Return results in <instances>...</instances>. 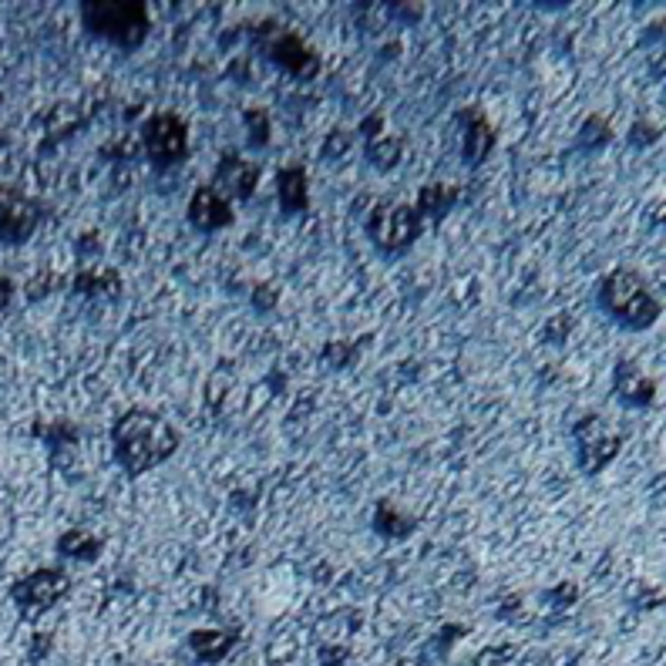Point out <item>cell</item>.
<instances>
[{
    "mask_svg": "<svg viewBox=\"0 0 666 666\" xmlns=\"http://www.w3.org/2000/svg\"><path fill=\"white\" fill-rule=\"evenodd\" d=\"M183 434L175 424L149 408H131L112 424V455L118 468L131 478H139L179 452Z\"/></svg>",
    "mask_w": 666,
    "mask_h": 666,
    "instance_id": "cell-1",
    "label": "cell"
},
{
    "mask_svg": "<svg viewBox=\"0 0 666 666\" xmlns=\"http://www.w3.org/2000/svg\"><path fill=\"white\" fill-rule=\"evenodd\" d=\"M596 303L603 314L627 327V330H646L659 320V300L656 293L650 290V283L636 273V270H612L599 280V290H596Z\"/></svg>",
    "mask_w": 666,
    "mask_h": 666,
    "instance_id": "cell-2",
    "label": "cell"
},
{
    "mask_svg": "<svg viewBox=\"0 0 666 666\" xmlns=\"http://www.w3.org/2000/svg\"><path fill=\"white\" fill-rule=\"evenodd\" d=\"M81 24L95 37L118 44L121 51H139L152 31L142 0H87L81 4Z\"/></svg>",
    "mask_w": 666,
    "mask_h": 666,
    "instance_id": "cell-3",
    "label": "cell"
},
{
    "mask_svg": "<svg viewBox=\"0 0 666 666\" xmlns=\"http://www.w3.org/2000/svg\"><path fill=\"white\" fill-rule=\"evenodd\" d=\"M421 230H424V222H421L418 209L401 202V199H381V202H374V209L364 219L367 239L384 256H401L405 249H411L414 239L421 236Z\"/></svg>",
    "mask_w": 666,
    "mask_h": 666,
    "instance_id": "cell-4",
    "label": "cell"
},
{
    "mask_svg": "<svg viewBox=\"0 0 666 666\" xmlns=\"http://www.w3.org/2000/svg\"><path fill=\"white\" fill-rule=\"evenodd\" d=\"M572 452H575L580 471L596 478L619 458V452H623V434H619V428L612 421H606L603 414H586L572 424Z\"/></svg>",
    "mask_w": 666,
    "mask_h": 666,
    "instance_id": "cell-5",
    "label": "cell"
},
{
    "mask_svg": "<svg viewBox=\"0 0 666 666\" xmlns=\"http://www.w3.org/2000/svg\"><path fill=\"white\" fill-rule=\"evenodd\" d=\"M256 44L277 68H283L287 74H293L300 81H309L320 74L317 51L306 48V40L293 31H280L277 24H262V31L256 34Z\"/></svg>",
    "mask_w": 666,
    "mask_h": 666,
    "instance_id": "cell-6",
    "label": "cell"
},
{
    "mask_svg": "<svg viewBox=\"0 0 666 666\" xmlns=\"http://www.w3.org/2000/svg\"><path fill=\"white\" fill-rule=\"evenodd\" d=\"M142 149L145 159L155 168H172L179 165L189 152V128L179 115L172 112H159L142 125Z\"/></svg>",
    "mask_w": 666,
    "mask_h": 666,
    "instance_id": "cell-7",
    "label": "cell"
},
{
    "mask_svg": "<svg viewBox=\"0 0 666 666\" xmlns=\"http://www.w3.org/2000/svg\"><path fill=\"white\" fill-rule=\"evenodd\" d=\"M68 589H71V583L61 569H37V572L24 575L21 583H14L11 599L21 609V616L34 619L40 612H48L55 603H61L68 596Z\"/></svg>",
    "mask_w": 666,
    "mask_h": 666,
    "instance_id": "cell-8",
    "label": "cell"
},
{
    "mask_svg": "<svg viewBox=\"0 0 666 666\" xmlns=\"http://www.w3.org/2000/svg\"><path fill=\"white\" fill-rule=\"evenodd\" d=\"M40 209L11 186H0V243H27L37 230Z\"/></svg>",
    "mask_w": 666,
    "mask_h": 666,
    "instance_id": "cell-9",
    "label": "cell"
},
{
    "mask_svg": "<svg viewBox=\"0 0 666 666\" xmlns=\"http://www.w3.org/2000/svg\"><path fill=\"white\" fill-rule=\"evenodd\" d=\"M256 183H259V165L243 159L239 152H222L219 155V165H215V189L222 196H233V199H249L256 192Z\"/></svg>",
    "mask_w": 666,
    "mask_h": 666,
    "instance_id": "cell-10",
    "label": "cell"
},
{
    "mask_svg": "<svg viewBox=\"0 0 666 666\" xmlns=\"http://www.w3.org/2000/svg\"><path fill=\"white\" fill-rule=\"evenodd\" d=\"M458 121H461V162L468 168H478L488 155L495 152L499 136H495L492 121H488L481 112H461Z\"/></svg>",
    "mask_w": 666,
    "mask_h": 666,
    "instance_id": "cell-11",
    "label": "cell"
},
{
    "mask_svg": "<svg viewBox=\"0 0 666 666\" xmlns=\"http://www.w3.org/2000/svg\"><path fill=\"white\" fill-rule=\"evenodd\" d=\"M189 222L199 233L226 230L230 222H233V206H230V199L222 196L215 186H199L192 192V202H189Z\"/></svg>",
    "mask_w": 666,
    "mask_h": 666,
    "instance_id": "cell-12",
    "label": "cell"
},
{
    "mask_svg": "<svg viewBox=\"0 0 666 666\" xmlns=\"http://www.w3.org/2000/svg\"><path fill=\"white\" fill-rule=\"evenodd\" d=\"M612 390H616V401L623 408L643 411L653 405L656 397V384L633 364V361H619L612 371Z\"/></svg>",
    "mask_w": 666,
    "mask_h": 666,
    "instance_id": "cell-13",
    "label": "cell"
},
{
    "mask_svg": "<svg viewBox=\"0 0 666 666\" xmlns=\"http://www.w3.org/2000/svg\"><path fill=\"white\" fill-rule=\"evenodd\" d=\"M277 199L283 215H300L309 209V183L303 165H287L277 172Z\"/></svg>",
    "mask_w": 666,
    "mask_h": 666,
    "instance_id": "cell-14",
    "label": "cell"
},
{
    "mask_svg": "<svg viewBox=\"0 0 666 666\" xmlns=\"http://www.w3.org/2000/svg\"><path fill=\"white\" fill-rule=\"evenodd\" d=\"M461 199V189L458 186H448V183H431L418 192V215L421 222H441L444 215H448L455 209V202Z\"/></svg>",
    "mask_w": 666,
    "mask_h": 666,
    "instance_id": "cell-15",
    "label": "cell"
},
{
    "mask_svg": "<svg viewBox=\"0 0 666 666\" xmlns=\"http://www.w3.org/2000/svg\"><path fill=\"white\" fill-rule=\"evenodd\" d=\"M233 646H236V633H226V630H196V633H189V650H192V656L199 663L226 659Z\"/></svg>",
    "mask_w": 666,
    "mask_h": 666,
    "instance_id": "cell-16",
    "label": "cell"
},
{
    "mask_svg": "<svg viewBox=\"0 0 666 666\" xmlns=\"http://www.w3.org/2000/svg\"><path fill=\"white\" fill-rule=\"evenodd\" d=\"M414 528H418L414 515L401 512L387 499L377 502V509H374V531H377V536H384V539H408Z\"/></svg>",
    "mask_w": 666,
    "mask_h": 666,
    "instance_id": "cell-17",
    "label": "cell"
},
{
    "mask_svg": "<svg viewBox=\"0 0 666 666\" xmlns=\"http://www.w3.org/2000/svg\"><path fill=\"white\" fill-rule=\"evenodd\" d=\"M105 542L95 536V531H84V528H71L58 539V552L65 559H78V562H95L102 556Z\"/></svg>",
    "mask_w": 666,
    "mask_h": 666,
    "instance_id": "cell-18",
    "label": "cell"
},
{
    "mask_svg": "<svg viewBox=\"0 0 666 666\" xmlns=\"http://www.w3.org/2000/svg\"><path fill=\"white\" fill-rule=\"evenodd\" d=\"M74 290L78 293H98V296H118V290H121V277L115 273V270H84L78 280H74Z\"/></svg>",
    "mask_w": 666,
    "mask_h": 666,
    "instance_id": "cell-19",
    "label": "cell"
},
{
    "mask_svg": "<svg viewBox=\"0 0 666 666\" xmlns=\"http://www.w3.org/2000/svg\"><path fill=\"white\" fill-rule=\"evenodd\" d=\"M364 152H367V162L377 172H390L397 162H401V155H405V139H384V136H377V139L367 142Z\"/></svg>",
    "mask_w": 666,
    "mask_h": 666,
    "instance_id": "cell-20",
    "label": "cell"
},
{
    "mask_svg": "<svg viewBox=\"0 0 666 666\" xmlns=\"http://www.w3.org/2000/svg\"><path fill=\"white\" fill-rule=\"evenodd\" d=\"M609 139H612V131H609V125H606L599 115H593V118L583 121V128H580V149H586V152H603V149L609 145Z\"/></svg>",
    "mask_w": 666,
    "mask_h": 666,
    "instance_id": "cell-21",
    "label": "cell"
},
{
    "mask_svg": "<svg viewBox=\"0 0 666 666\" xmlns=\"http://www.w3.org/2000/svg\"><path fill=\"white\" fill-rule=\"evenodd\" d=\"M243 121L249 125V145L253 149H262L266 142H270V115L259 112V108H249V112H243Z\"/></svg>",
    "mask_w": 666,
    "mask_h": 666,
    "instance_id": "cell-22",
    "label": "cell"
},
{
    "mask_svg": "<svg viewBox=\"0 0 666 666\" xmlns=\"http://www.w3.org/2000/svg\"><path fill=\"white\" fill-rule=\"evenodd\" d=\"M320 361L330 367V371H343L350 361H353V347L347 340H334L320 350Z\"/></svg>",
    "mask_w": 666,
    "mask_h": 666,
    "instance_id": "cell-23",
    "label": "cell"
},
{
    "mask_svg": "<svg viewBox=\"0 0 666 666\" xmlns=\"http://www.w3.org/2000/svg\"><path fill=\"white\" fill-rule=\"evenodd\" d=\"M350 142H353V136H350V131L337 128V131H330V136H327V142H324V155H327L330 162H337L340 155H347V152H350Z\"/></svg>",
    "mask_w": 666,
    "mask_h": 666,
    "instance_id": "cell-24",
    "label": "cell"
},
{
    "mask_svg": "<svg viewBox=\"0 0 666 666\" xmlns=\"http://www.w3.org/2000/svg\"><path fill=\"white\" fill-rule=\"evenodd\" d=\"M471 666H515V663H512V650H484Z\"/></svg>",
    "mask_w": 666,
    "mask_h": 666,
    "instance_id": "cell-25",
    "label": "cell"
},
{
    "mask_svg": "<svg viewBox=\"0 0 666 666\" xmlns=\"http://www.w3.org/2000/svg\"><path fill=\"white\" fill-rule=\"evenodd\" d=\"M630 139H633V145H643V142L650 145V142H656V139H659V128L636 121V125H633V131H630Z\"/></svg>",
    "mask_w": 666,
    "mask_h": 666,
    "instance_id": "cell-26",
    "label": "cell"
},
{
    "mask_svg": "<svg viewBox=\"0 0 666 666\" xmlns=\"http://www.w3.org/2000/svg\"><path fill=\"white\" fill-rule=\"evenodd\" d=\"M565 334H569V320H565V317H556L552 327H546V340H549V343H562Z\"/></svg>",
    "mask_w": 666,
    "mask_h": 666,
    "instance_id": "cell-27",
    "label": "cell"
},
{
    "mask_svg": "<svg viewBox=\"0 0 666 666\" xmlns=\"http://www.w3.org/2000/svg\"><path fill=\"white\" fill-rule=\"evenodd\" d=\"M277 290L273 287H256V309H266V306H273L277 303Z\"/></svg>",
    "mask_w": 666,
    "mask_h": 666,
    "instance_id": "cell-28",
    "label": "cell"
},
{
    "mask_svg": "<svg viewBox=\"0 0 666 666\" xmlns=\"http://www.w3.org/2000/svg\"><path fill=\"white\" fill-rule=\"evenodd\" d=\"M381 125H384V115H371V118H364V136H367V142H371L374 136H381Z\"/></svg>",
    "mask_w": 666,
    "mask_h": 666,
    "instance_id": "cell-29",
    "label": "cell"
},
{
    "mask_svg": "<svg viewBox=\"0 0 666 666\" xmlns=\"http://www.w3.org/2000/svg\"><path fill=\"white\" fill-rule=\"evenodd\" d=\"M14 296V283L11 280H0V309H4Z\"/></svg>",
    "mask_w": 666,
    "mask_h": 666,
    "instance_id": "cell-30",
    "label": "cell"
},
{
    "mask_svg": "<svg viewBox=\"0 0 666 666\" xmlns=\"http://www.w3.org/2000/svg\"><path fill=\"white\" fill-rule=\"evenodd\" d=\"M394 666H408V663H394Z\"/></svg>",
    "mask_w": 666,
    "mask_h": 666,
    "instance_id": "cell-31",
    "label": "cell"
}]
</instances>
